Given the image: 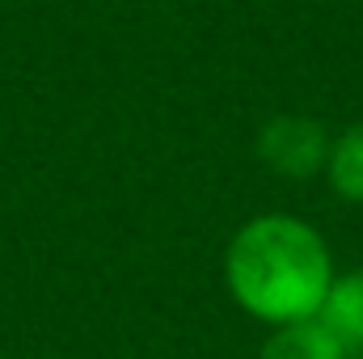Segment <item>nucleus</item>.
Listing matches in <instances>:
<instances>
[{"label":"nucleus","instance_id":"obj_1","mask_svg":"<svg viewBox=\"0 0 363 359\" xmlns=\"http://www.w3.org/2000/svg\"><path fill=\"white\" fill-rule=\"evenodd\" d=\"M228 287L237 304L271 326L317 317L334 263L321 233L296 216H258L228 245Z\"/></svg>","mask_w":363,"mask_h":359},{"label":"nucleus","instance_id":"obj_2","mask_svg":"<svg viewBox=\"0 0 363 359\" xmlns=\"http://www.w3.org/2000/svg\"><path fill=\"white\" fill-rule=\"evenodd\" d=\"M258 157L271 165L274 174L287 178H308L330 161V140L325 127L317 118H300V114H283L271 118L258 131Z\"/></svg>","mask_w":363,"mask_h":359},{"label":"nucleus","instance_id":"obj_3","mask_svg":"<svg viewBox=\"0 0 363 359\" xmlns=\"http://www.w3.org/2000/svg\"><path fill=\"white\" fill-rule=\"evenodd\" d=\"M317 321L334 334L347 355H363V270L338 275L317 309Z\"/></svg>","mask_w":363,"mask_h":359},{"label":"nucleus","instance_id":"obj_4","mask_svg":"<svg viewBox=\"0 0 363 359\" xmlns=\"http://www.w3.org/2000/svg\"><path fill=\"white\" fill-rule=\"evenodd\" d=\"M262 359H347V351L334 343V334L317 317H304V321L279 326L262 347Z\"/></svg>","mask_w":363,"mask_h":359},{"label":"nucleus","instance_id":"obj_5","mask_svg":"<svg viewBox=\"0 0 363 359\" xmlns=\"http://www.w3.org/2000/svg\"><path fill=\"white\" fill-rule=\"evenodd\" d=\"M325 170H330V182H334V190H338L342 199L363 203V123L347 127V131L330 144Z\"/></svg>","mask_w":363,"mask_h":359}]
</instances>
